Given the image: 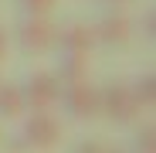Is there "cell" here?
<instances>
[{
    "label": "cell",
    "instance_id": "6da1fadb",
    "mask_svg": "<svg viewBox=\"0 0 156 153\" xmlns=\"http://www.w3.org/2000/svg\"><path fill=\"white\" fill-rule=\"evenodd\" d=\"M98 116H105L109 122L115 126H126L139 116V106H136V95H133V85L129 82H109L98 89Z\"/></svg>",
    "mask_w": 156,
    "mask_h": 153
},
{
    "label": "cell",
    "instance_id": "7a4b0ae2",
    "mask_svg": "<svg viewBox=\"0 0 156 153\" xmlns=\"http://www.w3.org/2000/svg\"><path fill=\"white\" fill-rule=\"evenodd\" d=\"M58 106H61L65 116L75 119V122H88V119H95V116H98V85H92L88 78L71 82V85H61Z\"/></svg>",
    "mask_w": 156,
    "mask_h": 153
},
{
    "label": "cell",
    "instance_id": "3957f363",
    "mask_svg": "<svg viewBox=\"0 0 156 153\" xmlns=\"http://www.w3.org/2000/svg\"><path fill=\"white\" fill-rule=\"evenodd\" d=\"M61 140V122L55 112H27L20 126V143L24 150H37V153H48L55 150Z\"/></svg>",
    "mask_w": 156,
    "mask_h": 153
},
{
    "label": "cell",
    "instance_id": "277c9868",
    "mask_svg": "<svg viewBox=\"0 0 156 153\" xmlns=\"http://www.w3.org/2000/svg\"><path fill=\"white\" fill-rule=\"evenodd\" d=\"M24 92V106L27 112H51L58 106V95H61V82L55 78V71H31L27 82L20 85Z\"/></svg>",
    "mask_w": 156,
    "mask_h": 153
},
{
    "label": "cell",
    "instance_id": "5b68a950",
    "mask_svg": "<svg viewBox=\"0 0 156 153\" xmlns=\"http://www.w3.org/2000/svg\"><path fill=\"white\" fill-rule=\"evenodd\" d=\"M55 31L58 27L48 17H24L17 24V44L27 55H44V51L55 48Z\"/></svg>",
    "mask_w": 156,
    "mask_h": 153
},
{
    "label": "cell",
    "instance_id": "8992f818",
    "mask_svg": "<svg viewBox=\"0 0 156 153\" xmlns=\"http://www.w3.org/2000/svg\"><path fill=\"white\" fill-rule=\"evenodd\" d=\"M55 48L58 55H68V58H88L95 48V31L88 24H65L55 31Z\"/></svg>",
    "mask_w": 156,
    "mask_h": 153
},
{
    "label": "cell",
    "instance_id": "52a82bcc",
    "mask_svg": "<svg viewBox=\"0 0 156 153\" xmlns=\"http://www.w3.org/2000/svg\"><path fill=\"white\" fill-rule=\"evenodd\" d=\"M92 31H95V44L115 48V44H126V41H129L133 24H129V17H122V14H105Z\"/></svg>",
    "mask_w": 156,
    "mask_h": 153
},
{
    "label": "cell",
    "instance_id": "ba28073f",
    "mask_svg": "<svg viewBox=\"0 0 156 153\" xmlns=\"http://www.w3.org/2000/svg\"><path fill=\"white\" fill-rule=\"evenodd\" d=\"M27 112L24 106V92L17 82H0V119H20Z\"/></svg>",
    "mask_w": 156,
    "mask_h": 153
},
{
    "label": "cell",
    "instance_id": "9c48e42d",
    "mask_svg": "<svg viewBox=\"0 0 156 153\" xmlns=\"http://www.w3.org/2000/svg\"><path fill=\"white\" fill-rule=\"evenodd\" d=\"M55 78H58L61 85H71V82H82V78H88V58H68V55H61Z\"/></svg>",
    "mask_w": 156,
    "mask_h": 153
},
{
    "label": "cell",
    "instance_id": "30bf717a",
    "mask_svg": "<svg viewBox=\"0 0 156 153\" xmlns=\"http://www.w3.org/2000/svg\"><path fill=\"white\" fill-rule=\"evenodd\" d=\"M133 85V95H136V106H139V112H149L153 109V102H156V85H153V75L146 71V75H139L136 82H129Z\"/></svg>",
    "mask_w": 156,
    "mask_h": 153
},
{
    "label": "cell",
    "instance_id": "8fae6325",
    "mask_svg": "<svg viewBox=\"0 0 156 153\" xmlns=\"http://www.w3.org/2000/svg\"><path fill=\"white\" fill-rule=\"evenodd\" d=\"M58 0H20V10L24 17H48L51 10H55Z\"/></svg>",
    "mask_w": 156,
    "mask_h": 153
},
{
    "label": "cell",
    "instance_id": "7c38bea8",
    "mask_svg": "<svg viewBox=\"0 0 156 153\" xmlns=\"http://www.w3.org/2000/svg\"><path fill=\"white\" fill-rule=\"evenodd\" d=\"M139 153H153V126L139 129Z\"/></svg>",
    "mask_w": 156,
    "mask_h": 153
},
{
    "label": "cell",
    "instance_id": "4fadbf2b",
    "mask_svg": "<svg viewBox=\"0 0 156 153\" xmlns=\"http://www.w3.org/2000/svg\"><path fill=\"white\" fill-rule=\"evenodd\" d=\"M102 150H105V146L95 143V140H82V143L75 146V153H102Z\"/></svg>",
    "mask_w": 156,
    "mask_h": 153
},
{
    "label": "cell",
    "instance_id": "5bb4252c",
    "mask_svg": "<svg viewBox=\"0 0 156 153\" xmlns=\"http://www.w3.org/2000/svg\"><path fill=\"white\" fill-rule=\"evenodd\" d=\"M7 48H10V44H7V31L0 27V61H7Z\"/></svg>",
    "mask_w": 156,
    "mask_h": 153
},
{
    "label": "cell",
    "instance_id": "9a60e30c",
    "mask_svg": "<svg viewBox=\"0 0 156 153\" xmlns=\"http://www.w3.org/2000/svg\"><path fill=\"white\" fill-rule=\"evenodd\" d=\"M98 4H109V7H122V4H129V0H98Z\"/></svg>",
    "mask_w": 156,
    "mask_h": 153
},
{
    "label": "cell",
    "instance_id": "2e32d148",
    "mask_svg": "<svg viewBox=\"0 0 156 153\" xmlns=\"http://www.w3.org/2000/svg\"><path fill=\"white\" fill-rule=\"evenodd\" d=\"M102 153H126V150H115V146H105V150H102Z\"/></svg>",
    "mask_w": 156,
    "mask_h": 153
}]
</instances>
